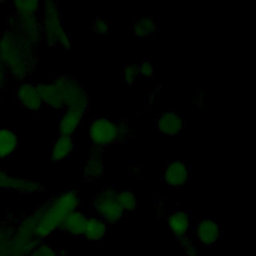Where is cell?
Returning <instances> with one entry per match:
<instances>
[{"mask_svg":"<svg viewBox=\"0 0 256 256\" xmlns=\"http://www.w3.org/2000/svg\"><path fill=\"white\" fill-rule=\"evenodd\" d=\"M83 119V114L75 111L67 109L59 119L58 123V131L60 135L72 136V134L77 130Z\"/></svg>","mask_w":256,"mask_h":256,"instance_id":"obj_19","label":"cell"},{"mask_svg":"<svg viewBox=\"0 0 256 256\" xmlns=\"http://www.w3.org/2000/svg\"><path fill=\"white\" fill-rule=\"evenodd\" d=\"M58 45H60L61 47H63L66 50L70 49V47H71V38H70V36L67 32L64 31V33L60 36V38L58 40Z\"/></svg>","mask_w":256,"mask_h":256,"instance_id":"obj_33","label":"cell"},{"mask_svg":"<svg viewBox=\"0 0 256 256\" xmlns=\"http://www.w3.org/2000/svg\"><path fill=\"white\" fill-rule=\"evenodd\" d=\"M179 246L187 254V256H198L199 254L193 239L189 235L179 238Z\"/></svg>","mask_w":256,"mask_h":256,"instance_id":"obj_27","label":"cell"},{"mask_svg":"<svg viewBox=\"0 0 256 256\" xmlns=\"http://www.w3.org/2000/svg\"><path fill=\"white\" fill-rule=\"evenodd\" d=\"M18 33L27 42L35 46L41 39V23L36 15H17L13 14L9 27Z\"/></svg>","mask_w":256,"mask_h":256,"instance_id":"obj_8","label":"cell"},{"mask_svg":"<svg viewBox=\"0 0 256 256\" xmlns=\"http://www.w3.org/2000/svg\"><path fill=\"white\" fill-rule=\"evenodd\" d=\"M104 172V164L101 153L94 152L84 167V177L88 181H95L101 178Z\"/></svg>","mask_w":256,"mask_h":256,"instance_id":"obj_21","label":"cell"},{"mask_svg":"<svg viewBox=\"0 0 256 256\" xmlns=\"http://www.w3.org/2000/svg\"><path fill=\"white\" fill-rule=\"evenodd\" d=\"M167 225L174 237L179 239L187 236L192 229L191 214L184 210L171 212L167 217Z\"/></svg>","mask_w":256,"mask_h":256,"instance_id":"obj_13","label":"cell"},{"mask_svg":"<svg viewBox=\"0 0 256 256\" xmlns=\"http://www.w3.org/2000/svg\"><path fill=\"white\" fill-rule=\"evenodd\" d=\"M29 256H67L63 251L56 250L46 243H39Z\"/></svg>","mask_w":256,"mask_h":256,"instance_id":"obj_26","label":"cell"},{"mask_svg":"<svg viewBox=\"0 0 256 256\" xmlns=\"http://www.w3.org/2000/svg\"><path fill=\"white\" fill-rule=\"evenodd\" d=\"M108 232V225L97 216H92L87 219L83 237L89 242H100L102 241Z\"/></svg>","mask_w":256,"mask_h":256,"instance_id":"obj_16","label":"cell"},{"mask_svg":"<svg viewBox=\"0 0 256 256\" xmlns=\"http://www.w3.org/2000/svg\"><path fill=\"white\" fill-rule=\"evenodd\" d=\"M194 233L199 244L209 247L218 242L222 235V230L216 220L212 218H202L198 220Z\"/></svg>","mask_w":256,"mask_h":256,"instance_id":"obj_11","label":"cell"},{"mask_svg":"<svg viewBox=\"0 0 256 256\" xmlns=\"http://www.w3.org/2000/svg\"><path fill=\"white\" fill-rule=\"evenodd\" d=\"M116 201L123 212H131L137 208V198L130 190L116 191Z\"/></svg>","mask_w":256,"mask_h":256,"instance_id":"obj_23","label":"cell"},{"mask_svg":"<svg viewBox=\"0 0 256 256\" xmlns=\"http://www.w3.org/2000/svg\"><path fill=\"white\" fill-rule=\"evenodd\" d=\"M81 199L75 190H66L54 196L37 209L38 221L36 236L41 241L60 229L64 218L78 209Z\"/></svg>","mask_w":256,"mask_h":256,"instance_id":"obj_2","label":"cell"},{"mask_svg":"<svg viewBox=\"0 0 256 256\" xmlns=\"http://www.w3.org/2000/svg\"><path fill=\"white\" fill-rule=\"evenodd\" d=\"M74 140L72 136L60 135L54 142L51 150L52 160L55 162L68 158L74 151Z\"/></svg>","mask_w":256,"mask_h":256,"instance_id":"obj_20","label":"cell"},{"mask_svg":"<svg viewBox=\"0 0 256 256\" xmlns=\"http://www.w3.org/2000/svg\"><path fill=\"white\" fill-rule=\"evenodd\" d=\"M43 190L40 182L8 173L0 166V191H15L20 194H33Z\"/></svg>","mask_w":256,"mask_h":256,"instance_id":"obj_9","label":"cell"},{"mask_svg":"<svg viewBox=\"0 0 256 256\" xmlns=\"http://www.w3.org/2000/svg\"><path fill=\"white\" fill-rule=\"evenodd\" d=\"M137 67H138L139 75H142V76H145V77H150V76L153 75L154 69H153L152 64L149 61L144 60Z\"/></svg>","mask_w":256,"mask_h":256,"instance_id":"obj_30","label":"cell"},{"mask_svg":"<svg viewBox=\"0 0 256 256\" xmlns=\"http://www.w3.org/2000/svg\"><path fill=\"white\" fill-rule=\"evenodd\" d=\"M40 8V2L36 0H18L13 2V14L36 15Z\"/></svg>","mask_w":256,"mask_h":256,"instance_id":"obj_24","label":"cell"},{"mask_svg":"<svg viewBox=\"0 0 256 256\" xmlns=\"http://www.w3.org/2000/svg\"><path fill=\"white\" fill-rule=\"evenodd\" d=\"M8 78H9L8 73L5 69V67L3 66L2 62L0 61V90H3L6 87V85L8 83Z\"/></svg>","mask_w":256,"mask_h":256,"instance_id":"obj_32","label":"cell"},{"mask_svg":"<svg viewBox=\"0 0 256 256\" xmlns=\"http://www.w3.org/2000/svg\"><path fill=\"white\" fill-rule=\"evenodd\" d=\"M93 208L101 220L107 225H114L122 218L124 212L116 201V190L104 188L92 201Z\"/></svg>","mask_w":256,"mask_h":256,"instance_id":"obj_5","label":"cell"},{"mask_svg":"<svg viewBox=\"0 0 256 256\" xmlns=\"http://www.w3.org/2000/svg\"><path fill=\"white\" fill-rule=\"evenodd\" d=\"M117 126H118V132H119V141L123 142L128 138L129 130H128L127 123L122 121V122L117 123Z\"/></svg>","mask_w":256,"mask_h":256,"instance_id":"obj_31","label":"cell"},{"mask_svg":"<svg viewBox=\"0 0 256 256\" xmlns=\"http://www.w3.org/2000/svg\"><path fill=\"white\" fill-rule=\"evenodd\" d=\"M37 87L42 98L43 104L45 106H48L49 108L56 110L64 108L62 96L53 82L37 84Z\"/></svg>","mask_w":256,"mask_h":256,"instance_id":"obj_17","label":"cell"},{"mask_svg":"<svg viewBox=\"0 0 256 256\" xmlns=\"http://www.w3.org/2000/svg\"><path fill=\"white\" fill-rule=\"evenodd\" d=\"M19 138L15 132L0 128V161L10 158L18 149Z\"/></svg>","mask_w":256,"mask_h":256,"instance_id":"obj_18","label":"cell"},{"mask_svg":"<svg viewBox=\"0 0 256 256\" xmlns=\"http://www.w3.org/2000/svg\"><path fill=\"white\" fill-rule=\"evenodd\" d=\"M92 29L96 34L105 35L109 32V23L104 18H97L92 24Z\"/></svg>","mask_w":256,"mask_h":256,"instance_id":"obj_29","label":"cell"},{"mask_svg":"<svg viewBox=\"0 0 256 256\" xmlns=\"http://www.w3.org/2000/svg\"><path fill=\"white\" fill-rule=\"evenodd\" d=\"M0 61L8 76L16 80H23L36 68L34 46L14 30L8 28L0 34Z\"/></svg>","mask_w":256,"mask_h":256,"instance_id":"obj_1","label":"cell"},{"mask_svg":"<svg viewBox=\"0 0 256 256\" xmlns=\"http://www.w3.org/2000/svg\"><path fill=\"white\" fill-rule=\"evenodd\" d=\"M190 174V168L184 162L173 160L166 165L162 178L168 186L179 188L187 183Z\"/></svg>","mask_w":256,"mask_h":256,"instance_id":"obj_12","label":"cell"},{"mask_svg":"<svg viewBox=\"0 0 256 256\" xmlns=\"http://www.w3.org/2000/svg\"><path fill=\"white\" fill-rule=\"evenodd\" d=\"M53 83L62 96L64 107L82 114L86 112L89 106V97L79 82L68 75H60L54 79Z\"/></svg>","mask_w":256,"mask_h":256,"instance_id":"obj_4","label":"cell"},{"mask_svg":"<svg viewBox=\"0 0 256 256\" xmlns=\"http://www.w3.org/2000/svg\"><path fill=\"white\" fill-rule=\"evenodd\" d=\"M87 219L88 216L77 209L64 218L60 229L71 236H82Z\"/></svg>","mask_w":256,"mask_h":256,"instance_id":"obj_15","label":"cell"},{"mask_svg":"<svg viewBox=\"0 0 256 256\" xmlns=\"http://www.w3.org/2000/svg\"><path fill=\"white\" fill-rule=\"evenodd\" d=\"M12 233L13 229L0 228V256H12Z\"/></svg>","mask_w":256,"mask_h":256,"instance_id":"obj_25","label":"cell"},{"mask_svg":"<svg viewBox=\"0 0 256 256\" xmlns=\"http://www.w3.org/2000/svg\"><path fill=\"white\" fill-rule=\"evenodd\" d=\"M185 127V122L182 116L176 111L163 112L156 121L157 130L168 136H175L180 133Z\"/></svg>","mask_w":256,"mask_h":256,"instance_id":"obj_14","label":"cell"},{"mask_svg":"<svg viewBox=\"0 0 256 256\" xmlns=\"http://www.w3.org/2000/svg\"><path fill=\"white\" fill-rule=\"evenodd\" d=\"M138 75L139 73H138L137 65L129 64V65H126L123 69V79L125 83H127L128 85L133 84Z\"/></svg>","mask_w":256,"mask_h":256,"instance_id":"obj_28","label":"cell"},{"mask_svg":"<svg viewBox=\"0 0 256 256\" xmlns=\"http://www.w3.org/2000/svg\"><path fill=\"white\" fill-rule=\"evenodd\" d=\"M38 211L23 218L12 233V256H29L41 242L36 236Z\"/></svg>","mask_w":256,"mask_h":256,"instance_id":"obj_3","label":"cell"},{"mask_svg":"<svg viewBox=\"0 0 256 256\" xmlns=\"http://www.w3.org/2000/svg\"><path fill=\"white\" fill-rule=\"evenodd\" d=\"M64 33L61 14L54 1H46L43 8V18L41 22L42 39L50 46L58 45L60 36Z\"/></svg>","mask_w":256,"mask_h":256,"instance_id":"obj_6","label":"cell"},{"mask_svg":"<svg viewBox=\"0 0 256 256\" xmlns=\"http://www.w3.org/2000/svg\"><path fill=\"white\" fill-rule=\"evenodd\" d=\"M89 138L96 148H102L119 141L117 123L109 119L97 117L93 119L89 127Z\"/></svg>","mask_w":256,"mask_h":256,"instance_id":"obj_7","label":"cell"},{"mask_svg":"<svg viewBox=\"0 0 256 256\" xmlns=\"http://www.w3.org/2000/svg\"><path fill=\"white\" fill-rule=\"evenodd\" d=\"M158 27L157 22L153 17L145 15L137 19L133 24V32L139 38L148 37L156 31Z\"/></svg>","mask_w":256,"mask_h":256,"instance_id":"obj_22","label":"cell"},{"mask_svg":"<svg viewBox=\"0 0 256 256\" xmlns=\"http://www.w3.org/2000/svg\"><path fill=\"white\" fill-rule=\"evenodd\" d=\"M15 98L20 106L31 112L39 111L43 106L37 84L23 82L15 90Z\"/></svg>","mask_w":256,"mask_h":256,"instance_id":"obj_10","label":"cell"}]
</instances>
